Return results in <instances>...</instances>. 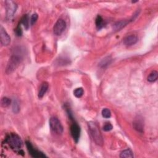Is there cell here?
<instances>
[{
    "label": "cell",
    "instance_id": "cell-18",
    "mask_svg": "<svg viewBox=\"0 0 158 158\" xmlns=\"http://www.w3.org/2000/svg\"><path fill=\"white\" fill-rule=\"evenodd\" d=\"M158 77V72L156 71H154L149 74L148 77L147 78V80L149 82H154V81H156Z\"/></svg>",
    "mask_w": 158,
    "mask_h": 158
},
{
    "label": "cell",
    "instance_id": "cell-21",
    "mask_svg": "<svg viewBox=\"0 0 158 158\" xmlns=\"http://www.w3.org/2000/svg\"><path fill=\"white\" fill-rule=\"evenodd\" d=\"M13 111L15 114L18 113L20 111V106L19 102L17 100H14L13 104Z\"/></svg>",
    "mask_w": 158,
    "mask_h": 158
},
{
    "label": "cell",
    "instance_id": "cell-17",
    "mask_svg": "<svg viewBox=\"0 0 158 158\" xmlns=\"http://www.w3.org/2000/svg\"><path fill=\"white\" fill-rule=\"evenodd\" d=\"M20 24L24 26V27H25L26 30H28L29 26L30 25H29V18L27 14H24V16L22 17Z\"/></svg>",
    "mask_w": 158,
    "mask_h": 158
},
{
    "label": "cell",
    "instance_id": "cell-16",
    "mask_svg": "<svg viewBox=\"0 0 158 158\" xmlns=\"http://www.w3.org/2000/svg\"><path fill=\"white\" fill-rule=\"evenodd\" d=\"M120 157L122 158H132L133 157V154L130 149H127L121 152Z\"/></svg>",
    "mask_w": 158,
    "mask_h": 158
},
{
    "label": "cell",
    "instance_id": "cell-24",
    "mask_svg": "<svg viewBox=\"0 0 158 158\" xmlns=\"http://www.w3.org/2000/svg\"><path fill=\"white\" fill-rule=\"evenodd\" d=\"M38 14H33L32 16H31V18H30V24L31 26H33L35 23L38 19Z\"/></svg>",
    "mask_w": 158,
    "mask_h": 158
},
{
    "label": "cell",
    "instance_id": "cell-10",
    "mask_svg": "<svg viewBox=\"0 0 158 158\" xmlns=\"http://www.w3.org/2000/svg\"><path fill=\"white\" fill-rule=\"evenodd\" d=\"M138 41V38L137 35H131L127 36L124 39V44L126 46H132L137 43Z\"/></svg>",
    "mask_w": 158,
    "mask_h": 158
},
{
    "label": "cell",
    "instance_id": "cell-23",
    "mask_svg": "<svg viewBox=\"0 0 158 158\" xmlns=\"http://www.w3.org/2000/svg\"><path fill=\"white\" fill-rule=\"evenodd\" d=\"M113 128V126L111 123H106V124L103 126V130H104L105 132H109L112 130Z\"/></svg>",
    "mask_w": 158,
    "mask_h": 158
},
{
    "label": "cell",
    "instance_id": "cell-1",
    "mask_svg": "<svg viewBox=\"0 0 158 158\" xmlns=\"http://www.w3.org/2000/svg\"><path fill=\"white\" fill-rule=\"evenodd\" d=\"M23 60V52L21 48L14 49V52L10 57L6 68V73L11 74L19 67Z\"/></svg>",
    "mask_w": 158,
    "mask_h": 158
},
{
    "label": "cell",
    "instance_id": "cell-5",
    "mask_svg": "<svg viewBox=\"0 0 158 158\" xmlns=\"http://www.w3.org/2000/svg\"><path fill=\"white\" fill-rule=\"evenodd\" d=\"M6 17L7 20H11L14 17L17 8V4L13 1H6L5 2Z\"/></svg>",
    "mask_w": 158,
    "mask_h": 158
},
{
    "label": "cell",
    "instance_id": "cell-14",
    "mask_svg": "<svg viewBox=\"0 0 158 158\" xmlns=\"http://www.w3.org/2000/svg\"><path fill=\"white\" fill-rule=\"evenodd\" d=\"M111 62H112V58L111 57V56H107L104 57V59H103L102 61L99 62V66L102 68H104L108 66L111 63Z\"/></svg>",
    "mask_w": 158,
    "mask_h": 158
},
{
    "label": "cell",
    "instance_id": "cell-12",
    "mask_svg": "<svg viewBox=\"0 0 158 158\" xmlns=\"http://www.w3.org/2000/svg\"><path fill=\"white\" fill-rule=\"evenodd\" d=\"M48 87L49 85L47 82H43L42 84L40 87V90L38 94V96L39 98H42L44 96L48 89Z\"/></svg>",
    "mask_w": 158,
    "mask_h": 158
},
{
    "label": "cell",
    "instance_id": "cell-19",
    "mask_svg": "<svg viewBox=\"0 0 158 158\" xmlns=\"http://www.w3.org/2000/svg\"><path fill=\"white\" fill-rule=\"evenodd\" d=\"M84 91L82 88H77L74 91V95L77 98H81L83 96Z\"/></svg>",
    "mask_w": 158,
    "mask_h": 158
},
{
    "label": "cell",
    "instance_id": "cell-11",
    "mask_svg": "<svg viewBox=\"0 0 158 158\" xmlns=\"http://www.w3.org/2000/svg\"><path fill=\"white\" fill-rule=\"evenodd\" d=\"M128 23H129V21H127V20H122V21H120L115 22L113 26L114 30L119 31V30H121L122 28L125 27L128 24Z\"/></svg>",
    "mask_w": 158,
    "mask_h": 158
},
{
    "label": "cell",
    "instance_id": "cell-13",
    "mask_svg": "<svg viewBox=\"0 0 158 158\" xmlns=\"http://www.w3.org/2000/svg\"><path fill=\"white\" fill-rule=\"evenodd\" d=\"M133 127L135 128V129L137 130L138 132L142 133L143 132V127H144V124L142 120L140 119H137L133 122Z\"/></svg>",
    "mask_w": 158,
    "mask_h": 158
},
{
    "label": "cell",
    "instance_id": "cell-9",
    "mask_svg": "<svg viewBox=\"0 0 158 158\" xmlns=\"http://www.w3.org/2000/svg\"><path fill=\"white\" fill-rule=\"evenodd\" d=\"M0 41L3 46H8L11 42V38L3 26L0 27Z\"/></svg>",
    "mask_w": 158,
    "mask_h": 158
},
{
    "label": "cell",
    "instance_id": "cell-2",
    "mask_svg": "<svg viewBox=\"0 0 158 158\" xmlns=\"http://www.w3.org/2000/svg\"><path fill=\"white\" fill-rule=\"evenodd\" d=\"M88 126L91 136L95 143L99 146H102L103 145V139L98 125L94 122H89Z\"/></svg>",
    "mask_w": 158,
    "mask_h": 158
},
{
    "label": "cell",
    "instance_id": "cell-6",
    "mask_svg": "<svg viewBox=\"0 0 158 158\" xmlns=\"http://www.w3.org/2000/svg\"><path fill=\"white\" fill-rule=\"evenodd\" d=\"M66 28V22L62 19H59L53 27V32L57 36H60Z\"/></svg>",
    "mask_w": 158,
    "mask_h": 158
},
{
    "label": "cell",
    "instance_id": "cell-25",
    "mask_svg": "<svg viewBox=\"0 0 158 158\" xmlns=\"http://www.w3.org/2000/svg\"><path fill=\"white\" fill-rule=\"evenodd\" d=\"M15 32H16V33L17 35V36H18V37L22 36V28H21V24H19V26H17V27L16 28Z\"/></svg>",
    "mask_w": 158,
    "mask_h": 158
},
{
    "label": "cell",
    "instance_id": "cell-8",
    "mask_svg": "<svg viewBox=\"0 0 158 158\" xmlns=\"http://www.w3.org/2000/svg\"><path fill=\"white\" fill-rule=\"evenodd\" d=\"M71 135L75 143H78L80 135V128L77 123L74 122L71 127Z\"/></svg>",
    "mask_w": 158,
    "mask_h": 158
},
{
    "label": "cell",
    "instance_id": "cell-7",
    "mask_svg": "<svg viewBox=\"0 0 158 158\" xmlns=\"http://www.w3.org/2000/svg\"><path fill=\"white\" fill-rule=\"evenodd\" d=\"M26 146H27V149L28 151L29 154H30L33 157H46V156L43 153H42V152H41L36 149H35L30 142H28V141L26 142Z\"/></svg>",
    "mask_w": 158,
    "mask_h": 158
},
{
    "label": "cell",
    "instance_id": "cell-15",
    "mask_svg": "<svg viewBox=\"0 0 158 158\" xmlns=\"http://www.w3.org/2000/svg\"><path fill=\"white\" fill-rule=\"evenodd\" d=\"M96 26L98 30H100L104 26V21L101 16H98L96 19Z\"/></svg>",
    "mask_w": 158,
    "mask_h": 158
},
{
    "label": "cell",
    "instance_id": "cell-3",
    "mask_svg": "<svg viewBox=\"0 0 158 158\" xmlns=\"http://www.w3.org/2000/svg\"><path fill=\"white\" fill-rule=\"evenodd\" d=\"M5 142L13 149H20L22 146V141L21 137L16 133H11L7 136Z\"/></svg>",
    "mask_w": 158,
    "mask_h": 158
},
{
    "label": "cell",
    "instance_id": "cell-22",
    "mask_svg": "<svg viewBox=\"0 0 158 158\" xmlns=\"http://www.w3.org/2000/svg\"><path fill=\"white\" fill-rule=\"evenodd\" d=\"M102 115L103 118H106V119H108L109 118H111V113L109 109H107V108H104L102 110Z\"/></svg>",
    "mask_w": 158,
    "mask_h": 158
},
{
    "label": "cell",
    "instance_id": "cell-20",
    "mask_svg": "<svg viewBox=\"0 0 158 158\" xmlns=\"http://www.w3.org/2000/svg\"><path fill=\"white\" fill-rule=\"evenodd\" d=\"M11 103V99L7 97H4L1 99V106L4 108H6V107H8L9 106L10 104Z\"/></svg>",
    "mask_w": 158,
    "mask_h": 158
},
{
    "label": "cell",
    "instance_id": "cell-4",
    "mask_svg": "<svg viewBox=\"0 0 158 158\" xmlns=\"http://www.w3.org/2000/svg\"><path fill=\"white\" fill-rule=\"evenodd\" d=\"M50 127L51 131L57 135H61L63 132V127L60 120L56 117H52L50 119Z\"/></svg>",
    "mask_w": 158,
    "mask_h": 158
}]
</instances>
